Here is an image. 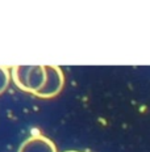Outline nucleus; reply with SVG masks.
I'll return each instance as SVG.
<instances>
[{
    "instance_id": "obj_4",
    "label": "nucleus",
    "mask_w": 150,
    "mask_h": 152,
    "mask_svg": "<svg viewBox=\"0 0 150 152\" xmlns=\"http://www.w3.org/2000/svg\"><path fill=\"white\" fill-rule=\"evenodd\" d=\"M9 79H11V75H9L8 68L0 66V94L7 89L9 84Z\"/></svg>"
},
{
    "instance_id": "obj_1",
    "label": "nucleus",
    "mask_w": 150,
    "mask_h": 152,
    "mask_svg": "<svg viewBox=\"0 0 150 152\" xmlns=\"http://www.w3.org/2000/svg\"><path fill=\"white\" fill-rule=\"evenodd\" d=\"M11 77L17 88L34 94L45 84V66H15L11 71Z\"/></svg>"
},
{
    "instance_id": "obj_5",
    "label": "nucleus",
    "mask_w": 150,
    "mask_h": 152,
    "mask_svg": "<svg viewBox=\"0 0 150 152\" xmlns=\"http://www.w3.org/2000/svg\"><path fill=\"white\" fill-rule=\"evenodd\" d=\"M66 152H78V151H66Z\"/></svg>"
},
{
    "instance_id": "obj_2",
    "label": "nucleus",
    "mask_w": 150,
    "mask_h": 152,
    "mask_svg": "<svg viewBox=\"0 0 150 152\" xmlns=\"http://www.w3.org/2000/svg\"><path fill=\"white\" fill-rule=\"evenodd\" d=\"M45 84L40 91L34 93V96L40 97V99H52L62 91L63 85H65V75L58 66H45Z\"/></svg>"
},
{
    "instance_id": "obj_3",
    "label": "nucleus",
    "mask_w": 150,
    "mask_h": 152,
    "mask_svg": "<svg viewBox=\"0 0 150 152\" xmlns=\"http://www.w3.org/2000/svg\"><path fill=\"white\" fill-rule=\"evenodd\" d=\"M17 152H57V147L49 138L33 135L23 142Z\"/></svg>"
}]
</instances>
